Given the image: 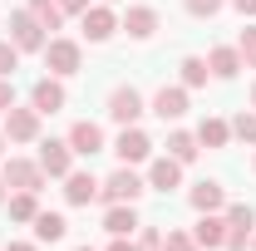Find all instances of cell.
I'll list each match as a JSON object with an SVG mask.
<instances>
[{"mask_svg":"<svg viewBox=\"0 0 256 251\" xmlns=\"http://www.w3.org/2000/svg\"><path fill=\"white\" fill-rule=\"evenodd\" d=\"M98 197H104V202H138V197H143V178H138L133 168H118V172L98 188Z\"/></svg>","mask_w":256,"mask_h":251,"instance_id":"6da1fadb","label":"cell"},{"mask_svg":"<svg viewBox=\"0 0 256 251\" xmlns=\"http://www.w3.org/2000/svg\"><path fill=\"white\" fill-rule=\"evenodd\" d=\"M10 34H15V50H44V25L34 20L30 10L10 15Z\"/></svg>","mask_w":256,"mask_h":251,"instance_id":"7a4b0ae2","label":"cell"},{"mask_svg":"<svg viewBox=\"0 0 256 251\" xmlns=\"http://www.w3.org/2000/svg\"><path fill=\"white\" fill-rule=\"evenodd\" d=\"M138 114H143V98H138V89H133V84H118V89L108 94V118L128 128Z\"/></svg>","mask_w":256,"mask_h":251,"instance_id":"3957f363","label":"cell"},{"mask_svg":"<svg viewBox=\"0 0 256 251\" xmlns=\"http://www.w3.org/2000/svg\"><path fill=\"white\" fill-rule=\"evenodd\" d=\"M5 182L20 188V192H40L44 168H40V162H25V158H10V162H5Z\"/></svg>","mask_w":256,"mask_h":251,"instance_id":"277c9868","label":"cell"},{"mask_svg":"<svg viewBox=\"0 0 256 251\" xmlns=\"http://www.w3.org/2000/svg\"><path fill=\"white\" fill-rule=\"evenodd\" d=\"M40 133V108H10L5 114V138L10 143H30Z\"/></svg>","mask_w":256,"mask_h":251,"instance_id":"5b68a950","label":"cell"},{"mask_svg":"<svg viewBox=\"0 0 256 251\" xmlns=\"http://www.w3.org/2000/svg\"><path fill=\"white\" fill-rule=\"evenodd\" d=\"M44 64L54 74H79V44L74 40H50L44 44Z\"/></svg>","mask_w":256,"mask_h":251,"instance_id":"8992f818","label":"cell"},{"mask_svg":"<svg viewBox=\"0 0 256 251\" xmlns=\"http://www.w3.org/2000/svg\"><path fill=\"white\" fill-rule=\"evenodd\" d=\"M69 148H74V153H84V158H94L98 148H104V128L89 124V118H84V124H74V128H69Z\"/></svg>","mask_w":256,"mask_h":251,"instance_id":"52a82bcc","label":"cell"},{"mask_svg":"<svg viewBox=\"0 0 256 251\" xmlns=\"http://www.w3.org/2000/svg\"><path fill=\"white\" fill-rule=\"evenodd\" d=\"M114 153L124 158V162H143V158L153 153V143H148V133H138V128H124V133H118V143H114Z\"/></svg>","mask_w":256,"mask_h":251,"instance_id":"ba28073f","label":"cell"},{"mask_svg":"<svg viewBox=\"0 0 256 251\" xmlns=\"http://www.w3.org/2000/svg\"><path fill=\"white\" fill-rule=\"evenodd\" d=\"M69 153H74L69 143H54V138H50V143H40V168H44L50 178H69Z\"/></svg>","mask_w":256,"mask_h":251,"instance_id":"9c48e42d","label":"cell"},{"mask_svg":"<svg viewBox=\"0 0 256 251\" xmlns=\"http://www.w3.org/2000/svg\"><path fill=\"white\" fill-rule=\"evenodd\" d=\"M64 197L74 202V207H89L98 197V182H94V172H69L64 178Z\"/></svg>","mask_w":256,"mask_h":251,"instance_id":"30bf717a","label":"cell"},{"mask_svg":"<svg viewBox=\"0 0 256 251\" xmlns=\"http://www.w3.org/2000/svg\"><path fill=\"white\" fill-rule=\"evenodd\" d=\"M114 30H118V20H114L108 5H89V10H84V34H89V40H108Z\"/></svg>","mask_w":256,"mask_h":251,"instance_id":"8fae6325","label":"cell"},{"mask_svg":"<svg viewBox=\"0 0 256 251\" xmlns=\"http://www.w3.org/2000/svg\"><path fill=\"white\" fill-rule=\"evenodd\" d=\"M124 30L133 34V40H148V34L158 30V10H153V5H133L124 15Z\"/></svg>","mask_w":256,"mask_h":251,"instance_id":"7c38bea8","label":"cell"},{"mask_svg":"<svg viewBox=\"0 0 256 251\" xmlns=\"http://www.w3.org/2000/svg\"><path fill=\"white\" fill-rule=\"evenodd\" d=\"M30 98H34V108L40 114H60L64 108V89H60V79H40L30 89Z\"/></svg>","mask_w":256,"mask_h":251,"instance_id":"4fadbf2b","label":"cell"},{"mask_svg":"<svg viewBox=\"0 0 256 251\" xmlns=\"http://www.w3.org/2000/svg\"><path fill=\"white\" fill-rule=\"evenodd\" d=\"M153 114H158L162 124H168V118H182V114H188V94H182V89H158V94H153Z\"/></svg>","mask_w":256,"mask_h":251,"instance_id":"5bb4252c","label":"cell"},{"mask_svg":"<svg viewBox=\"0 0 256 251\" xmlns=\"http://www.w3.org/2000/svg\"><path fill=\"white\" fill-rule=\"evenodd\" d=\"M192 242H197V246H222L226 242V222L212 217V212H202V222L192 226Z\"/></svg>","mask_w":256,"mask_h":251,"instance_id":"9a60e30c","label":"cell"},{"mask_svg":"<svg viewBox=\"0 0 256 251\" xmlns=\"http://www.w3.org/2000/svg\"><path fill=\"white\" fill-rule=\"evenodd\" d=\"M148 182H153L158 192H172L178 182H182V162H178V158H158L153 172H148Z\"/></svg>","mask_w":256,"mask_h":251,"instance_id":"2e32d148","label":"cell"},{"mask_svg":"<svg viewBox=\"0 0 256 251\" xmlns=\"http://www.w3.org/2000/svg\"><path fill=\"white\" fill-rule=\"evenodd\" d=\"M104 226H108L114 236H128V232L138 226V212H133V202H114V207H108V217H104Z\"/></svg>","mask_w":256,"mask_h":251,"instance_id":"e0dca14e","label":"cell"},{"mask_svg":"<svg viewBox=\"0 0 256 251\" xmlns=\"http://www.w3.org/2000/svg\"><path fill=\"white\" fill-rule=\"evenodd\" d=\"M188 202H192V207H197V212H217V207H222L226 197H222V188H217V182H197Z\"/></svg>","mask_w":256,"mask_h":251,"instance_id":"ac0fdd59","label":"cell"},{"mask_svg":"<svg viewBox=\"0 0 256 251\" xmlns=\"http://www.w3.org/2000/svg\"><path fill=\"white\" fill-rule=\"evenodd\" d=\"M64 226H69V222H64L60 212H40V217H34V236H40V242H60Z\"/></svg>","mask_w":256,"mask_h":251,"instance_id":"d6986e66","label":"cell"},{"mask_svg":"<svg viewBox=\"0 0 256 251\" xmlns=\"http://www.w3.org/2000/svg\"><path fill=\"white\" fill-rule=\"evenodd\" d=\"M30 15L44 25V30H60V20H64V10H60V0H30Z\"/></svg>","mask_w":256,"mask_h":251,"instance_id":"ffe728a7","label":"cell"},{"mask_svg":"<svg viewBox=\"0 0 256 251\" xmlns=\"http://www.w3.org/2000/svg\"><path fill=\"white\" fill-rule=\"evenodd\" d=\"M226 133H232V128H226L222 118H202V128H197V143H207V148H222Z\"/></svg>","mask_w":256,"mask_h":251,"instance_id":"44dd1931","label":"cell"},{"mask_svg":"<svg viewBox=\"0 0 256 251\" xmlns=\"http://www.w3.org/2000/svg\"><path fill=\"white\" fill-rule=\"evenodd\" d=\"M236 69H242V54L236 50H212V74L217 79H232Z\"/></svg>","mask_w":256,"mask_h":251,"instance_id":"7402d4cb","label":"cell"},{"mask_svg":"<svg viewBox=\"0 0 256 251\" xmlns=\"http://www.w3.org/2000/svg\"><path fill=\"white\" fill-rule=\"evenodd\" d=\"M168 158L192 162V158H197V138H192V133H172V138H168Z\"/></svg>","mask_w":256,"mask_h":251,"instance_id":"603a6c76","label":"cell"},{"mask_svg":"<svg viewBox=\"0 0 256 251\" xmlns=\"http://www.w3.org/2000/svg\"><path fill=\"white\" fill-rule=\"evenodd\" d=\"M10 217H15V222H34V217H40V207H34V192L10 197Z\"/></svg>","mask_w":256,"mask_h":251,"instance_id":"cb8c5ba5","label":"cell"},{"mask_svg":"<svg viewBox=\"0 0 256 251\" xmlns=\"http://www.w3.org/2000/svg\"><path fill=\"white\" fill-rule=\"evenodd\" d=\"M182 79H188L192 89H197V84H207V60H197V54H188V60H182Z\"/></svg>","mask_w":256,"mask_h":251,"instance_id":"d4e9b609","label":"cell"},{"mask_svg":"<svg viewBox=\"0 0 256 251\" xmlns=\"http://www.w3.org/2000/svg\"><path fill=\"white\" fill-rule=\"evenodd\" d=\"M15 69H20V50H15L10 40H0V79H10Z\"/></svg>","mask_w":256,"mask_h":251,"instance_id":"484cf974","label":"cell"},{"mask_svg":"<svg viewBox=\"0 0 256 251\" xmlns=\"http://www.w3.org/2000/svg\"><path fill=\"white\" fill-rule=\"evenodd\" d=\"M236 54H242V64H246V69H256V25H252V30H242V44H236Z\"/></svg>","mask_w":256,"mask_h":251,"instance_id":"4316f807","label":"cell"},{"mask_svg":"<svg viewBox=\"0 0 256 251\" xmlns=\"http://www.w3.org/2000/svg\"><path fill=\"white\" fill-rule=\"evenodd\" d=\"M232 133L246 138V143H256V114H236V118H232Z\"/></svg>","mask_w":256,"mask_h":251,"instance_id":"83f0119b","label":"cell"},{"mask_svg":"<svg viewBox=\"0 0 256 251\" xmlns=\"http://www.w3.org/2000/svg\"><path fill=\"white\" fill-rule=\"evenodd\" d=\"M226 226H246V232H252V226H256V212H252V207H242V202H236V207L226 212Z\"/></svg>","mask_w":256,"mask_h":251,"instance_id":"f1b7e54d","label":"cell"},{"mask_svg":"<svg viewBox=\"0 0 256 251\" xmlns=\"http://www.w3.org/2000/svg\"><path fill=\"white\" fill-rule=\"evenodd\" d=\"M182 5H188V15H197V20H207V15L222 10V0H182Z\"/></svg>","mask_w":256,"mask_h":251,"instance_id":"f546056e","label":"cell"},{"mask_svg":"<svg viewBox=\"0 0 256 251\" xmlns=\"http://www.w3.org/2000/svg\"><path fill=\"white\" fill-rule=\"evenodd\" d=\"M138 251H162V236H158V226H143V236H138Z\"/></svg>","mask_w":256,"mask_h":251,"instance_id":"4dcf8cb0","label":"cell"},{"mask_svg":"<svg viewBox=\"0 0 256 251\" xmlns=\"http://www.w3.org/2000/svg\"><path fill=\"white\" fill-rule=\"evenodd\" d=\"M162 251H197V242L182 236V232H168V246H162Z\"/></svg>","mask_w":256,"mask_h":251,"instance_id":"1f68e13d","label":"cell"},{"mask_svg":"<svg viewBox=\"0 0 256 251\" xmlns=\"http://www.w3.org/2000/svg\"><path fill=\"white\" fill-rule=\"evenodd\" d=\"M15 108V89H10V79H0V114H10Z\"/></svg>","mask_w":256,"mask_h":251,"instance_id":"d6a6232c","label":"cell"},{"mask_svg":"<svg viewBox=\"0 0 256 251\" xmlns=\"http://www.w3.org/2000/svg\"><path fill=\"white\" fill-rule=\"evenodd\" d=\"M60 10H69V15H84V10H89V0H60Z\"/></svg>","mask_w":256,"mask_h":251,"instance_id":"836d02e7","label":"cell"},{"mask_svg":"<svg viewBox=\"0 0 256 251\" xmlns=\"http://www.w3.org/2000/svg\"><path fill=\"white\" fill-rule=\"evenodd\" d=\"M232 5H236L242 15H256V0H232Z\"/></svg>","mask_w":256,"mask_h":251,"instance_id":"e575fe53","label":"cell"},{"mask_svg":"<svg viewBox=\"0 0 256 251\" xmlns=\"http://www.w3.org/2000/svg\"><path fill=\"white\" fill-rule=\"evenodd\" d=\"M5 251H34V246H30V242H10Z\"/></svg>","mask_w":256,"mask_h":251,"instance_id":"d590c367","label":"cell"},{"mask_svg":"<svg viewBox=\"0 0 256 251\" xmlns=\"http://www.w3.org/2000/svg\"><path fill=\"white\" fill-rule=\"evenodd\" d=\"M108 251H133V246H128V242H124V236H118V242H114V246H108Z\"/></svg>","mask_w":256,"mask_h":251,"instance_id":"8d00e7d4","label":"cell"},{"mask_svg":"<svg viewBox=\"0 0 256 251\" xmlns=\"http://www.w3.org/2000/svg\"><path fill=\"white\" fill-rule=\"evenodd\" d=\"M0 202H5V172H0Z\"/></svg>","mask_w":256,"mask_h":251,"instance_id":"74e56055","label":"cell"},{"mask_svg":"<svg viewBox=\"0 0 256 251\" xmlns=\"http://www.w3.org/2000/svg\"><path fill=\"white\" fill-rule=\"evenodd\" d=\"M5 143H10V138H5V133H0V153H5Z\"/></svg>","mask_w":256,"mask_h":251,"instance_id":"f35d334b","label":"cell"},{"mask_svg":"<svg viewBox=\"0 0 256 251\" xmlns=\"http://www.w3.org/2000/svg\"><path fill=\"white\" fill-rule=\"evenodd\" d=\"M252 108H256V89H252Z\"/></svg>","mask_w":256,"mask_h":251,"instance_id":"ab89813d","label":"cell"},{"mask_svg":"<svg viewBox=\"0 0 256 251\" xmlns=\"http://www.w3.org/2000/svg\"><path fill=\"white\" fill-rule=\"evenodd\" d=\"M79 251H89V246H79Z\"/></svg>","mask_w":256,"mask_h":251,"instance_id":"60d3db41","label":"cell"},{"mask_svg":"<svg viewBox=\"0 0 256 251\" xmlns=\"http://www.w3.org/2000/svg\"><path fill=\"white\" fill-rule=\"evenodd\" d=\"M252 251H256V242H252Z\"/></svg>","mask_w":256,"mask_h":251,"instance_id":"b9f144b4","label":"cell"}]
</instances>
